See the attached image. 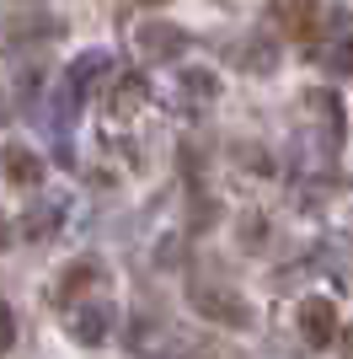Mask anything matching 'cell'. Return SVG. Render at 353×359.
Here are the masks:
<instances>
[{"instance_id": "cell-1", "label": "cell", "mask_w": 353, "mask_h": 359, "mask_svg": "<svg viewBox=\"0 0 353 359\" xmlns=\"http://www.w3.org/2000/svg\"><path fill=\"white\" fill-rule=\"evenodd\" d=\"M193 311L209 316L214 327H251V306L235 290H214V285H193Z\"/></svg>"}, {"instance_id": "cell-2", "label": "cell", "mask_w": 353, "mask_h": 359, "mask_svg": "<svg viewBox=\"0 0 353 359\" xmlns=\"http://www.w3.org/2000/svg\"><path fill=\"white\" fill-rule=\"evenodd\" d=\"M182 48H188V32L172 27V22H150V27L134 32V54L145 65H166V60H176Z\"/></svg>"}, {"instance_id": "cell-3", "label": "cell", "mask_w": 353, "mask_h": 359, "mask_svg": "<svg viewBox=\"0 0 353 359\" xmlns=\"http://www.w3.org/2000/svg\"><path fill=\"white\" fill-rule=\"evenodd\" d=\"M273 27L284 32V38H316V27H321V6L316 0H273Z\"/></svg>"}, {"instance_id": "cell-4", "label": "cell", "mask_w": 353, "mask_h": 359, "mask_svg": "<svg viewBox=\"0 0 353 359\" xmlns=\"http://www.w3.org/2000/svg\"><path fill=\"white\" fill-rule=\"evenodd\" d=\"M300 338H305L310 348H326L338 338V306L326 295H310L305 306H300Z\"/></svg>"}, {"instance_id": "cell-5", "label": "cell", "mask_w": 353, "mask_h": 359, "mask_svg": "<svg viewBox=\"0 0 353 359\" xmlns=\"http://www.w3.org/2000/svg\"><path fill=\"white\" fill-rule=\"evenodd\" d=\"M102 279H107V273H102V263H97V257H81V263H70V269L59 273V285H54V306H75V300L91 295Z\"/></svg>"}, {"instance_id": "cell-6", "label": "cell", "mask_w": 353, "mask_h": 359, "mask_svg": "<svg viewBox=\"0 0 353 359\" xmlns=\"http://www.w3.org/2000/svg\"><path fill=\"white\" fill-rule=\"evenodd\" d=\"M64 322L81 344H102L107 332H113V306L107 300H91V306H64Z\"/></svg>"}, {"instance_id": "cell-7", "label": "cell", "mask_w": 353, "mask_h": 359, "mask_svg": "<svg viewBox=\"0 0 353 359\" xmlns=\"http://www.w3.org/2000/svg\"><path fill=\"white\" fill-rule=\"evenodd\" d=\"M0 166H6V182H16V188H32V182H43V161H38L27 145H6Z\"/></svg>"}, {"instance_id": "cell-8", "label": "cell", "mask_w": 353, "mask_h": 359, "mask_svg": "<svg viewBox=\"0 0 353 359\" xmlns=\"http://www.w3.org/2000/svg\"><path fill=\"white\" fill-rule=\"evenodd\" d=\"M113 70V60L107 54H86V60H75V70H70V86H75V97H86L91 86H102V75Z\"/></svg>"}, {"instance_id": "cell-9", "label": "cell", "mask_w": 353, "mask_h": 359, "mask_svg": "<svg viewBox=\"0 0 353 359\" xmlns=\"http://www.w3.org/2000/svg\"><path fill=\"white\" fill-rule=\"evenodd\" d=\"M145 102V81H139V75H123V81H118V91H113V118H129L134 107Z\"/></svg>"}, {"instance_id": "cell-10", "label": "cell", "mask_w": 353, "mask_h": 359, "mask_svg": "<svg viewBox=\"0 0 353 359\" xmlns=\"http://www.w3.org/2000/svg\"><path fill=\"white\" fill-rule=\"evenodd\" d=\"M241 65H247V70H273V65H279V48L268 43V38H257V43L241 54Z\"/></svg>"}, {"instance_id": "cell-11", "label": "cell", "mask_w": 353, "mask_h": 359, "mask_svg": "<svg viewBox=\"0 0 353 359\" xmlns=\"http://www.w3.org/2000/svg\"><path fill=\"white\" fill-rule=\"evenodd\" d=\"M326 70H332V75H353V32L342 38V43L326 48Z\"/></svg>"}, {"instance_id": "cell-12", "label": "cell", "mask_w": 353, "mask_h": 359, "mask_svg": "<svg viewBox=\"0 0 353 359\" xmlns=\"http://www.w3.org/2000/svg\"><path fill=\"white\" fill-rule=\"evenodd\" d=\"M48 225H59V204H54V210H32L27 215V236H43Z\"/></svg>"}, {"instance_id": "cell-13", "label": "cell", "mask_w": 353, "mask_h": 359, "mask_svg": "<svg viewBox=\"0 0 353 359\" xmlns=\"http://www.w3.org/2000/svg\"><path fill=\"white\" fill-rule=\"evenodd\" d=\"M16 344V316H11V306H0V354Z\"/></svg>"}, {"instance_id": "cell-14", "label": "cell", "mask_w": 353, "mask_h": 359, "mask_svg": "<svg viewBox=\"0 0 353 359\" xmlns=\"http://www.w3.org/2000/svg\"><path fill=\"white\" fill-rule=\"evenodd\" d=\"M342 332V359H353V327H338Z\"/></svg>"}, {"instance_id": "cell-15", "label": "cell", "mask_w": 353, "mask_h": 359, "mask_svg": "<svg viewBox=\"0 0 353 359\" xmlns=\"http://www.w3.org/2000/svg\"><path fill=\"white\" fill-rule=\"evenodd\" d=\"M0 247H6V220H0Z\"/></svg>"}, {"instance_id": "cell-16", "label": "cell", "mask_w": 353, "mask_h": 359, "mask_svg": "<svg viewBox=\"0 0 353 359\" xmlns=\"http://www.w3.org/2000/svg\"><path fill=\"white\" fill-rule=\"evenodd\" d=\"M145 6H166V0H145Z\"/></svg>"}]
</instances>
